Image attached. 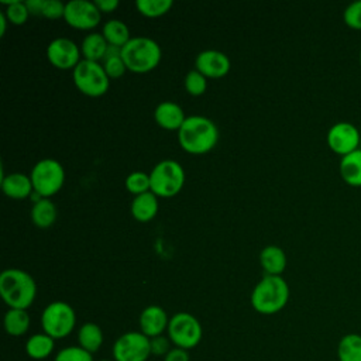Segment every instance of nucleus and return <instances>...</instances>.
<instances>
[{"label":"nucleus","mask_w":361,"mask_h":361,"mask_svg":"<svg viewBox=\"0 0 361 361\" xmlns=\"http://www.w3.org/2000/svg\"><path fill=\"white\" fill-rule=\"evenodd\" d=\"M164 361H190L188 350L172 347L171 351L164 357Z\"/></svg>","instance_id":"obj_37"},{"label":"nucleus","mask_w":361,"mask_h":361,"mask_svg":"<svg viewBox=\"0 0 361 361\" xmlns=\"http://www.w3.org/2000/svg\"><path fill=\"white\" fill-rule=\"evenodd\" d=\"M185 169L175 159L159 161L149 172L151 192L158 197H173L185 185Z\"/></svg>","instance_id":"obj_5"},{"label":"nucleus","mask_w":361,"mask_h":361,"mask_svg":"<svg viewBox=\"0 0 361 361\" xmlns=\"http://www.w3.org/2000/svg\"><path fill=\"white\" fill-rule=\"evenodd\" d=\"M219 128L213 120L204 116H189L178 130V142L183 151L202 155L212 151L219 141Z\"/></svg>","instance_id":"obj_1"},{"label":"nucleus","mask_w":361,"mask_h":361,"mask_svg":"<svg viewBox=\"0 0 361 361\" xmlns=\"http://www.w3.org/2000/svg\"><path fill=\"white\" fill-rule=\"evenodd\" d=\"M126 189L133 193L134 196L149 192L151 190V180H149V173L144 171H134L127 175L124 180Z\"/></svg>","instance_id":"obj_30"},{"label":"nucleus","mask_w":361,"mask_h":361,"mask_svg":"<svg viewBox=\"0 0 361 361\" xmlns=\"http://www.w3.org/2000/svg\"><path fill=\"white\" fill-rule=\"evenodd\" d=\"M154 120L155 123L165 130H179L186 120L183 109L171 100L161 102L154 110Z\"/></svg>","instance_id":"obj_16"},{"label":"nucleus","mask_w":361,"mask_h":361,"mask_svg":"<svg viewBox=\"0 0 361 361\" xmlns=\"http://www.w3.org/2000/svg\"><path fill=\"white\" fill-rule=\"evenodd\" d=\"M1 4L6 6L4 14H6V17H7L10 24H13V25H23L24 23H27V20L30 17V11L27 8L25 1H21V0H3Z\"/></svg>","instance_id":"obj_29"},{"label":"nucleus","mask_w":361,"mask_h":361,"mask_svg":"<svg viewBox=\"0 0 361 361\" xmlns=\"http://www.w3.org/2000/svg\"><path fill=\"white\" fill-rule=\"evenodd\" d=\"M286 264V254L278 245H267L259 252V265L265 271V275H282Z\"/></svg>","instance_id":"obj_19"},{"label":"nucleus","mask_w":361,"mask_h":361,"mask_svg":"<svg viewBox=\"0 0 361 361\" xmlns=\"http://www.w3.org/2000/svg\"><path fill=\"white\" fill-rule=\"evenodd\" d=\"M109 42L103 37L102 32H90L87 34L80 44L82 59L100 62L104 59Z\"/></svg>","instance_id":"obj_21"},{"label":"nucleus","mask_w":361,"mask_h":361,"mask_svg":"<svg viewBox=\"0 0 361 361\" xmlns=\"http://www.w3.org/2000/svg\"><path fill=\"white\" fill-rule=\"evenodd\" d=\"M102 34L106 38V41L109 42V45H114V47H120V48L124 47L131 39L130 30H128L127 24L117 18L106 21L103 24Z\"/></svg>","instance_id":"obj_26"},{"label":"nucleus","mask_w":361,"mask_h":361,"mask_svg":"<svg viewBox=\"0 0 361 361\" xmlns=\"http://www.w3.org/2000/svg\"><path fill=\"white\" fill-rule=\"evenodd\" d=\"M102 361H111V360H102Z\"/></svg>","instance_id":"obj_43"},{"label":"nucleus","mask_w":361,"mask_h":361,"mask_svg":"<svg viewBox=\"0 0 361 361\" xmlns=\"http://www.w3.org/2000/svg\"><path fill=\"white\" fill-rule=\"evenodd\" d=\"M55 348V340L47 333H35L25 341V353L32 360L48 358Z\"/></svg>","instance_id":"obj_23"},{"label":"nucleus","mask_w":361,"mask_h":361,"mask_svg":"<svg viewBox=\"0 0 361 361\" xmlns=\"http://www.w3.org/2000/svg\"><path fill=\"white\" fill-rule=\"evenodd\" d=\"M103 340L104 337L102 327L93 322L83 323L78 330V345L90 354L100 350Z\"/></svg>","instance_id":"obj_22"},{"label":"nucleus","mask_w":361,"mask_h":361,"mask_svg":"<svg viewBox=\"0 0 361 361\" xmlns=\"http://www.w3.org/2000/svg\"><path fill=\"white\" fill-rule=\"evenodd\" d=\"M94 3L102 13H111L120 6L118 0H96Z\"/></svg>","instance_id":"obj_38"},{"label":"nucleus","mask_w":361,"mask_h":361,"mask_svg":"<svg viewBox=\"0 0 361 361\" xmlns=\"http://www.w3.org/2000/svg\"><path fill=\"white\" fill-rule=\"evenodd\" d=\"M158 209V196L154 195L151 190L134 196L130 206L131 216L140 223L151 221L157 216Z\"/></svg>","instance_id":"obj_18"},{"label":"nucleus","mask_w":361,"mask_h":361,"mask_svg":"<svg viewBox=\"0 0 361 361\" xmlns=\"http://www.w3.org/2000/svg\"><path fill=\"white\" fill-rule=\"evenodd\" d=\"M76 326V313L73 307L63 302L55 300L45 306L41 313L42 331L51 336L54 340L68 337Z\"/></svg>","instance_id":"obj_7"},{"label":"nucleus","mask_w":361,"mask_h":361,"mask_svg":"<svg viewBox=\"0 0 361 361\" xmlns=\"http://www.w3.org/2000/svg\"><path fill=\"white\" fill-rule=\"evenodd\" d=\"M63 20L76 30H93L102 21V11L94 1L71 0L65 3Z\"/></svg>","instance_id":"obj_12"},{"label":"nucleus","mask_w":361,"mask_h":361,"mask_svg":"<svg viewBox=\"0 0 361 361\" xmlns=\"http://www.w3.org/2000/svg\"><path fill=\"white\" fill-rule=\"evenodd\" d=\"M171 340L169 337H164V336H158L151 338V355H157V357H165L169 351H171Z\"/></svg>","instance_id":"obj_36"},{"label":"nucleus","mask_w":361,"mask_h":361,"mask_svg":"<svg viewBox=\"0 0 361 361\" xmlns=\"http://www.w3.org/2000/svg\"><path fill=\"white\" fill-rule=\"evenodd\" d=\"M34 192L41 197H51L56 195L65 183V169L54 158L39 159L31 169L30 173Z\"/></svg>","instance_id":"obj_8"},{"label":"nucleus","mask_w":361,"mask_h":361,"mask_svg":"<svg viewBox=\"0 0 361 361\" xmlns=\"http://www.w3.org/2000/svg\"><path fill=\"white\" fill-rule=\"evenodd\" d=\"M30 314L24 309H8L4 314V330L8 336L20 337L30 329Z\"/></svg>","instance_id":"obj_25"},{"label":"nucleus","mask_w":361,"mask_h":361,"mask_svg":"<svg viewBox=\"0 0 361 361\" xmlns=\"http://www.w3.org/2000/svg\"><path fill=\"white\" fill-rule=\"evenodd\" d=\"M65 13V3L59 0H44L42 1V10L41 16L49 20H56V18H63Z\"/></svg>","instance_id":"obj_35"},{"label":"nucleus","mask_w":361,"mask_h":361,"mask_svg":"<svg viewBox=\"0 0 361 361\" xmlns=\"http://www.w3.org/2000/svg\"><path fill=\"white\" fill-rule=\"evenodd\" d=\"M103 68H104V71H106V73L110 79H118L127 71V66H126L121 56H114V58L104 59L103 61Z\"/></svg>","instance_id":"obj_34"},{"label":"nucleus","mask_w":361,"mask_h":361,"mask_svg":"<svg viewBox=\"0 0 361 361\" xmlns=\"http://www.w3.org/2000/svg\"><path fill=\"white\" fill-rule=\"evenodd\" d=\"M338 361H361V334L347 333L337 344Z\"/></svg>","instance_id":"obj_27"},{"label":"nucleus","mask_w":361,"mask_h":361,"mask_svg":"<svg viewBox=\"0 0 361 361\" xmlns=\"http://www.w3.org/2000/svg\"><path fill=\"white\" fill-rule=\"evenodd\" d=\"M1 190L6 196L11 199H25L34 192L31 178L21 172H11L8 175H1Z\"/></svg>","instance_id":"obj_17"},{"label":"nucleus","mask_w":361,"mask_h":361,"mask_svg":"<svg viewBox=\"0 0 361 361\" xmlns=\"http://www.w3.org/2000/svg\"><path fill=\"white\" fill-rule=\"evenodd\" d=\"M7 23H8V20H7L4 11H0V37H3L6 34Z\"/></svg>","instance_id":"obj_41"},{"label":"nucleus","mask_w":361,"mask_h":361,"mask_svg":"<svg viewBox=\"0 0 361 361\" xmlns=\"http://www.w3.org/2000/svg\"><path fill=\"white\" fill-rule=\"evenodd\" d=\"M121 58L127 71L147 73L159 65L162 51L159 44L149 37H133L124 47H121Z\"/></svg>","instance_id":"obj_4"},{"label":"nucleus","mask_w":361,"mask_h":361,"mask_svg":"<svg viewBox=\"0 0 361 361\" xmlns=\"http://www.w3.org/2000/svg\"><path fill=\"white\" fill-rule=\"evenodd\" d=\"M173 6L172 0H137L135 7L144 17L157 18L166 14Z\"/></svg>","instance_id":"obj_28"},{"label":"nucleus","mask_w":361,"mask_h":361,"mask_svg":"<svg viewBox=\"0 0 361 361\" xmlns=\"http://www.w3.org/2000/svg\"><path fill=\"white\" fill-rule=\"evenodd\" d=\"M195 69H197L207 79L224 78L230 69V58L217 49H204L197 54L195 59Z\"/></svg>","instance_id":"obj_14"},{"label":"nucleus","mask_w":361,"mask_h":361,"mask_svg":"<svg viewBox=\"0 0 361 361\" xmlns=\"http://www.w3.org/2000/svg\"><path fill=\"white\" fill-rule=\"evenodd\" d=\"M326 141L334 154L344 157L361 148V133L353 123L338 121L329 128Z\"/></svg>","instance_id":"obj_11"},{"label":"nucleus","mask_w":361,"mask_h":361,"mask_svg":"<svg viewBox=\"0 0 361 361\" xmlns=\"http://www.w3.org/2000/svg\"><path fill=\"white\" fill-rule=\"evenodd\" d=\"M343 21L348 28L361 31V0L353 1L344 8Z\"/></svg>","instance_id":"obj_33"},{"label":"nucleus","mask_w":361,"mask_h":361,"mask_svg":"<svg viewBox=\"0 0 361 361\" xmlns=\"http://www.w3.org/2000/svg\"><path fill=\"white\" fill-rule=\"evenodd\" d=\"M0 295L8 309L27 310L37 298V282L27 271L4 269L0 274Z\"/></svg>","instance_id":"obj_2"},{"label":"nucleus","mask_w":361,"mask_h":361,"mask_svg":"<svg viewBox=\"0 0 361 361\" xmlns=\"http://www.w3.org/2000/svg\"><path fill=\"white\" fill-rule=\"evenodd\" d=\"M72 79L76 89L89 97H100L110 87V78L103 63L94 61L82 59L72 71Z\"/></svg>","instance_id":"obj_6"},{"label":"nucleus","mask_w":361,"mask_h":361,"mask_svg":"<svg viewBox=\"0 0 361 361\" xmlns=\"http://www.w3.org/2000/svg\"><path fill=\"white\" fill-rule=\"evenodd\" d=\"M169 317L164 307L158 305H149L142 309L140 314V331L149 338L162 336L168 330Z\"/></svg>","instance_id":"obj_15"},{"label":"nucleus","mask_w":361,"mask_h":361,"mask_svg":"<svg viewBox=\"0 0 361 361\" xmlns=\"http://www.w3.org/2000/svg\"><path fill=\"white\" fill-rule=\"evenodd\" d=\"M54 361H94L93 355L79 345H69L59 350Z\"/></svg>","instance_id":"obj_32"},{"label":"nucleus","mask_w":361,"mask_h":361,"mask_svg":"<svg viewBox=\"0 0 361 361\" xmlns=\"http://www.w3.org/2000/svg\"><path fill=\"white\" fill-rule=\"evenodd\" d=\"M151 355V338L141 331H127L113 344V361H147Z\"/></svg>","instance_id":"obj_10"},{"label":"nucleus","mask_w":361,"mask_h":361,"mask_svg":"<svg viewBox=\"0 0 361 361\" xmlns=\"http://www.w3.org/2000/svg\"><path fill=\"white\" fill-rule=\"evenodd\" d=\"M47 58L56 69L73 71L75 66L82 61L80 47L71 38L56 37L47 47Z\"/></svg>","instance_id":"obj_13"},{"label":"nucleus","mask_w":361,"mask_h":361,"mask_svg":"<svg viewBox=\"0 0 361 361\" xmlns=\"http://www.w3.org/2000/svg\"><path fill=\"white\" fill-rule=\"evenodd\" d=\"M338 172L344 183L353 188H361V148L341 157Z\"/></svg>","instance_id":"obj_20"},{"label":"nucleus","mask_w":361,"mask_h":361,"mask_svg":"<svg viewBox=\"0 0 361 361\" xmlns=\"http://www.w3.org/2000/svg\"><path fill=\"white\" fill-rule=\"evenodd\" d=\"M185 89L190 96H202L207 89V78L197 69H190L185 76Z\"/></svg>","instance_id":"obj_31"},{"label":"nucleus","mask_w":361,"mask_h":361,"mask_svg":"<svg viewBox=\"0 0 361 361\" xmlns=\"http://www.w3.org/2000/svg\"><path fill=\"white\" fill-rule=\"evenodd\" d=\"M58 216L56 206L48 197H42L35 202L31 207V221L38 228H48L51 227Z\"/></svg>","instance_id":"obj_24"},{"label":"nucleus","mask_w":361,"mask_h":361,"mask_svg":"<svg viewBox=\"0 0 361 361\" xmlns=\"http://www.w3.org/2000/svg\"><path fill=\"white\" fill-rule=\"evenodd\" d=\"M42 1L44 0H28L25 1L27 8L30 11V16H41V10H42Z\"/></svg>","instance_id":"obj_39"},{"label":"nucleus","mask_w":361,"mask_h":361,"mask_svg":"<svg viewBox=\"0 0 361 361\" xmlns=\"http://www.w3.org/2000/svg\"><path fill=\"white\" fill-rule=\"evenodd\" d=\"M114 56H121V48L120 47H114V45H109L107 51H106V55H104V59L114 58Z\"/></svg>","instance_id":"obj_40"},{"label":"nucleus","mask_w":361,"mask_h":361,"mask_svg":"<svg viewBox=\"0 0 361 361\" xmlns=\"http://www.w3.org/2000/svg\"><path fill=\"white\" fill-rule=\"evenodd\" d=\"M289 285L282 275H265L251 292V306L261 314L281 312L289 300Z\"/></svg>","instance_id":"obj_3"},{"label":"nucleus","mask_w":361,"mask_h":361,"mask_svg":"<svg viewBox=\"0 0 361 361\" xmlns=\"http://www.w3.org/2000/svg\"><path fill=\"white\" fill-rule=\"evenodd\" d=\"M166 331L171 343L183 350L195 348L203 337V327L200 322L188 312L175 313L169 319Z\"/></svg>","instance_id":"obj_9"},{"label":"nucleus","mask_w":361,"mask_h":361,"mask_svg":"<svg viewBox=\"0 0 361 361\" xmlns=\"http://www.w3.org/2000/svg\"><path fill=\"white\" fill-rule=\"evenodd\" d=\"M358 59H360V66H361V49H360V55H358Z\"/></svg>","instance_id":"obj_42"}]
</instances>
